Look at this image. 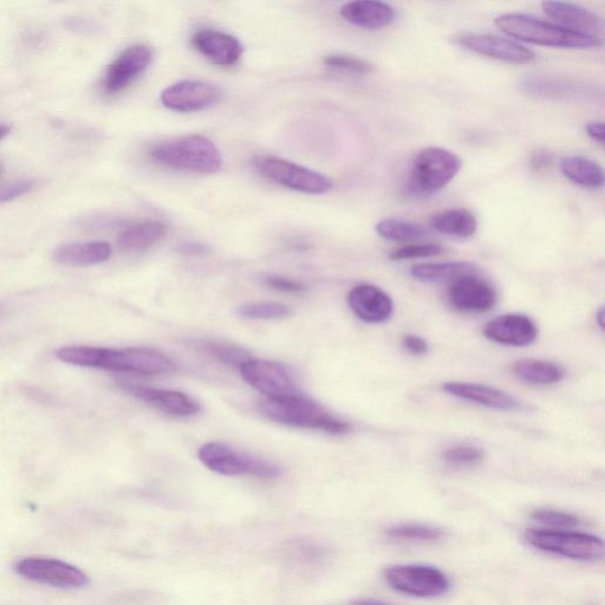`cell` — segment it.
I'll list each match as a JSON object with an SVG mask.
<instances>
[{
    "instance_id": "2",
    "label": "cell",
    "mask_w": 605,
    "mask_h": 605,
    "mask_svg": "<svg viewBox=\"0 0 605 605\" xmlns=\"http://www.w3.org/2000/svg\"><path fill=\"white\" fill-rule=\"evenodd\" d=\"M494 24L506 35L525 43L542 45V47L561 49H590L600 48L603 38L585 36L562 28L541 19L523 15V13H507L496 18Z\"/></svg>"
},
{
    "instance_id": "17",
    "label": "cell",
    "mask_w": 605,
    "mask_h": 605,
    "mask_svg": "<svg viewBox=\"0 0 605 605\" xmlns=\"http://www.w3.org/2000/svg\"><path fill=\"white\" fill-rule=\"evenodd\" d=\"M545 15L554 19L562 28L577 34L602 38L604 21L597 13L582 8L580 5L565 2H544Z\"/></svg>"
},
{
    "instance_id": "29",
    "label": "cell",
    "mask_w": 605,
    "mask_h": 605,
    "mask_svg": "<svg viewBox=\"0 0 605 605\" xmlns=\"http://www.w3.org/2000/svg\"><path fill=\"white\" fill-rule=\"evenodd\" d=\"M512 372L520 381L531 385H555L564 379L563 369L549 361L520 360L513 364Z\"/></svg>"
},
{
    "instance_id": "5",
    "label": "cell",
    "mask_w": 605,
    "mask_h": 605,
    "mask_svg": "<svg viewBox=\"0 0 605 605\" xmlns=\"http://www.w3.org/2000/svg\"><path fill=\"white\" fill-rule=\"evenodd\" d=\"M463 167L459 156L446 148L427 147L415 156L408 178V191L414 197L437 194L457 177Z\"/></svg>"
},
{
    "instance_id": "38",
    "label": "cell",
    "mask_w": 605,
    "mask_h": 605,
    "mask_svg": "<svg viewBox=\"0 0 605 605\" xmlns=\"http://www.w3.org/2000/svg\"><path fill=\"white\" fill-rule=\"evenodd\" d=\"M35 187L34 180H22L0 187V204L10 203L28 194Z\"/></svg>"
},
{
    "instance_id": "24",
    "label": "cell",
    "mask_w": 605,
    "mask_h": 605,
    "mask_svg": "<svg viewBox=\"0 0 605 605\" xmlns=\"http://www.w3.org/2000/svg\"><path fill=\"white\" fill-rule=\"evenodd\" d=\"M520 88L525 94L546 100H569L585 95L583 86L551 76L526 77Z\"/></svg>"
},
{
    "instance_id": "45",
    "label": "cell",
    "mask_w": 605,
    "mask_h": 605,
    "mask_svg": "<svg viewBox=\"0 0 605 605\" xmlns=\"http://www.w3.org/2000/svg\"><path fill=\"white\" fill-rule=\"evenodd\" d=\"M11 132L8 126L0 125V141L4 140Z\"/></svg>"
},
{
    "instance_id": "12",
    "label": "cell",
    "mask_w": 605,
    "mask_h": 605,
    "mask_svg": "<svg viewBox=\"0 0 605 605\" xmlns=\"http://www.w3.org/2000/svg\"><path fill=\"white\" fill-rule=\"evenodd\" d=\"M221 97L223 91L216 84L184 80L162 91L160 100L172 112L197 113L216 106Z\"/></svg>"
},
{
    "instance_id": "27",
    "label": "cell",
    "mask_w": 605,
    "mask_h": 605,
    "mask_svg": "<svg viewBox=\"0 0 605 605\" xmlns=\"http://www.w3.org/2000/svg\"><path fill=\"white\" fill-rule=\"evenodd\" d=\"M166 234L167 226L161 221H143L123 231L119 237V245L126 251H143L161 242Z\"/></svg>"
},
{
    "instance_id": "35",
    "label": "cell",
    "mask_w": 605,
    "mask_h": 605,
    "mask_svg": "<svg viewBox=\"0 0 605 605\" xmlns=\"http://www.w3.org/2000/svg\"><path fill=\"white\" fill-rule=\"evenodd\" d=\"M205 350L208 354L216 357L217 360L229 366L240 367L246 361L251 360L249 353L242 348L229 346V344L208 343L205 344Z\"/></svg>"
},
{
    "instance_id": "23",
    "label": "cell",
    "mask_w": 605,
    "mask_h": 605,
    "mask_svg": "<svg viewBox=\"0 0 605 605\" xmlns=\"http://www.w3.org/2000/svg\"><path fill=\"white\" fill-rule=\"evenodd\" d=\"M112 257V246L106 242L69 243L57 247L54 259L69 268H86L106 263Z\"/></svg>"
},
{
    "instance_id": "1",
    "label": "cell",
    "mask_w": 605,
    "mask_h": 605,
    "mask_svg": "<svg viewBox=\"0 0 605 605\" xmlns=\"http://www.w3.org/2000/svg\"><path fill=\"white\" fill-rule=\"evenodd\" d=\"M57 357L74 366L110 370V372L160 375L172 372L174 364L160 351L148 348L108 349L88 346L64 347Z\"/></svg>"
},
{
    "instance_id": "44",
    "label": "cell",
    "mask_w": 605,
    "mask_h": 605,
    "mask_svg": "<svg viewBox=\"0 0 605 605\" xmlns=\"http://www.w3.org/2000/svg\"><path fill=\"white\" fill-rule=\"evenodd\" d=\"M351 605H392L383 601H379V600H360V601H356Z\"/></svg>"
},
{
    "instance_id": "16",
    "label": "cell",
    "mask_w": 605,
    "mask_h": 605,
    "mask_svg": "<svg viewBox=\"0 0 605 605\" xmlns=\"http://www.w3.org/2000/svg\"><path fill=\"white\" fill-rule=\"evenodd\" d=\"M119 386L134 398L160 409V411L179 418H187L200 412V405L191 396L177 390L158 389L136 385L127 380L117 381Z\"/></svg>"
},
{
    "instance_id": "4",
    "label": "cell",
    "mask_w": 605,
    "mask_h": 605,
    "mask_svg": "<svg viewBox=\"0 0 605 605\" xmlns=\"http://www.w3.org/2000/svg\"><path fill=\"white\" fill-rule=\"evenodd\" d=\"M259 412L277 424L312 429L331 435H344L351 431L348 422L335 418L304 394L283 400H264L259 403Z\"/></svg>"
},
{
    "instance_id": "40",
    "label": "cell",
    "mask_w": 605,
    "mask_h": 605,
    "mask_svg": "<svg viewBox=\"0 0 605 605\" xmlns=\"http://www.w3.org/2000/svg\"><path fill=\"white\" fill-rule=\"evenodd\" d=\"M403 347L413 355H425L428 353V344L419 336L407 335L402 340Z\"/></svg>"
},
{
    "instance_id": "34",
    "label": "cell",
    "mask_w": 605,
    "mask_h": 605,
    "mask_svg": "<svg viewBox=\"0 0 605 605\" xmlns=\"http://www.w3.org/2000/svg\"><path fill=\"white\" fill-rule=\"evenodd\" d=\"M323 63L329 68L348 71V73L357 75L369 74L374 70L373 65L362 60V58L344 54L325 56Z\"/></svg>"
},
{
    "instance_id": "26",
    "label": "cell",
    "mask_w": 605,
    "mask_h": 605,
    "mask_svg": "<svg viewBox=\"0 0 605 605\" xmlns=\"http://www.w3.org/2000/svg\"><path fill=\"white\" fill-rule=\"evenodd\" d=\"M562 173L572 184L590 190H601L604 186L603 168L596 161L583 156H568L561 162Z\"/></svg>"
},
{
    "instance_id": "37",
    "label": "cell",
    "mask_w": 605,
    "mask_h": 605,
    "mask_svg": "<svg viewBox=\"0 0 605 605\" xmlns=\"http://www.w3.org/2000/svg\"><path fill=\"white\" fill-rule=\"evenodd\" d=\"M444 252V247L439 244L408 245L395 250L389 258L394 260V262H399V260L440 256Z\"/></svg>"
},
{
    "instance_id": "32",
    "label": "cell",
    "mask_w": 605,
    "mask_h": 605,
    "mask_svg": "<svg viewBox=\"0 0 605 605\" xmlns=\"http://www.w3.org/2000/svg\"><path fill=\"white\" fill-rule=\"evenodd\" d=\"M237 314L239 317L245 318V320L272 321L288 317L291 314V310L282 303H249L238 308Z\"/></svg>"
},
{
    "instance_id": "31",
    "label": "cell",
    "mask_w": 605,
    "mask_h": 605,
    "mask_svg": "<svg viewBox=\"0 0 605 605\" xmlns=\"http://www.w3.org/2000/svg\"><path fill=\"white\" fill-rule=\"evenodd\" d=\"M387 535L401 542L432 543L439 541L444 532L431 525L402 524L390 528Z\"/></svg>"
},
{
    "instance_id": "6",
    "label": "cell",
    "mask_w": 605,
    "mask_h": 605,
    "mask_svg": "<svg viewBox=\"0 0 605 605\" xmlns=\"http://www.w3.org/2000/svg\"><path fill=\"white\" fill-rule=\"evenodd\" d=\"M526 541L538 550L580 562H596L604 552L602 539L584 532L529 530Z\"/></svg>"
},
{
    "instance_id": "9",
    "label": "cell",
    "mask_w": 605,
    "mask_h": 605,
    "mask_svg": "<svg viewBox=\"0 0 605 605\" xmlns=\"http://www.w3.org/2000/svg\"><path fill=\"white\" fill-rule=\"evenodd\" d=\"M385 578L390 588L412 597H439L451 588L445 572L429 565H395L386 570Z\"/></svg>"
},
{
    "instance_id": "3",
    "label": "cell",
    "mask_w": 605,
    "mask_h": 605,
    "mask_svg": "<svg viewBox=\"0 0 605 605\" xmlns=\"http://www.w3.org/2000/svg\"><path fill=\"white\" fill-rule=\"evenodd\" d=\"M151 158L161 166L173 171L212 174L223 166L216 143L203 135H186L155 145Z\"/></svg>"
},
{
    "instance_id": "21",
    "label": "cell",
    "mask_w": 605,
    "mask_h": 605,
    "mask_svg": "<svg viewBox=\"0 0 605 605\" xmlns=\"http://www.w3.org/2000/svg\"><path fill=\"white\" fill-rule=\"evenodd\" d=\"M445 392L461 400L478 403L496 411L511 412L520 408V401L498 388L479 385V383L447 382Z\"/></svg>"
},
{
    "instance_id": "36",
    "label": "cell",
    "mask_w": 605,
    "mask_h": 605,
    "mask_svg": "<svg viewBox=\"0 0 605 605\" xmlns=\"http://www.w3.org/2000/svg\"><path fill=\"white\" fill-rule=\"evenodd\" d=\"M485 457L484 451L474 446H455L442 454V459L452 466H474Z\"/></svg>"
},
{
    "instance_id": "20",
    "label": "cell",
    "mask_w": 605,
    "mask_h": 605,
    "mask_svg": "<svg viewBox=\"0 0 605 605\" xmlns=\"http://www.w3.org/2000/svg\"><path fill=\"white\" fill-rule=\"evenodd\" d=\"M348 305L361 321L369 324L385 323L394 312L393 299L382 289L368 284L355 286L349 292Z\"/></svg>"
},
{
    "instance_id": "43",
    "label": "cell",
    "mask_w": 605,
    "mask_h": 605,
    "mask_svg": "<svg viewBox=\"0 0 605 605\" xmlns=\"http://www.w3.org/2000/svg\"><path fill=\"white\" fill-rule=\"evenodd\" d=\"M551 159L548 154L545 153H537L533 155L531 160V166L535 171H542V169L548 167L550 165Z\"/></svg>"
},
{
    "instance_id": "13",
    "label": "cell",
    "mask_w": 605,
    "mask_h": 605,
    "mask_svg": "<svg viewBox=\"0 0 605 605\" xmlns=\"http://www.w3.org/2000/svg\"><path fill=\"white\" fill-rule=\"evenodd\" d=\"M154 52L145 44H135L123 50L109 64L103 78V89L109 95L126 90L152 64Z\"/></svg>"
},
{
    "instance_id": "10",
    "label": "cell",
    "mask_w": 605,
    "mask_h": 605,
    "mask_svg": "<svg viewBox=\"0 0 605 605\" xmlns=\"http://www.w3.org/2000/svg\"><path fill=\"white\" fill-rule=\"evenodd\" d=\"M245 382L268 400H283L302 395L291 374L283 363L249 360L239 367Z\"/></svg>"
},
{
    "instance_id": "41",
    "label": "cell",
    "mask_w": 605,
    "mask_h": 605,
    "mask_svg": "<svg viewBox=\"0 0 605 605\" xmlns=\"http://www.w3.org/2000/svg\"><path fill=\"white\" fill-rule=\"evenodd\" d=\"M178 251L182 253V255L205 256L210 252V249H208L207 245L201 243L186 242L178 247Z\"/></svg>"
},
{
    "instance_id": "11",
    "label": "cell",
    "mask_w": 605,
    "mask_h": 605,
    "mask_svg": "<svg viewBox=\"0 0 605 605\" xmlns=\"http://www.w3.org/2000/svg\"><path fill=\"white\" fill-rule=\"evenodd\" d=\"M15 570L25 580L48 585V587L80 589L89 583L88 577L83 571L55 558H24L15 565Z\"/></svg>"
},
{
    "instance_id": "46",
    "label": "cell",
    "mask_w": 605,
    "mask_h": 605,
    "mask_svg": "<svg viewBox=\"0 0 605 605\" xmlns=\"http://www.w3.org/2000/svg\"><path fill=\"white\" fill-rule=\"evenodd\" d=\"M603 320H604V309L602 308L600 311H598V314H597V321H598V324H600L601 329H604Z\"/></svg>"
},
{
    "instance_id": "28",
    "label": "cell",
    "mask_w": 605,
    "mask_h": 605,
    "mask_svg": "<svg viewBox=\"0 0 605 605\" xmlns=\"http://www.w3.org/2000/svg\"><path fill=\"white\" fill-rule=\"evenodd\" d=\"M478 272L476 265L467 262L426 263L414 265L411 276L425 283H452L454 279Z\"/></svg>"
},
{
    "instance_id": "15",
    "label": "cell",
    "mask_w": 605,
    "mask_h": 605,
    "mask_svg": "<svg viewBox=\"0 0 605 605\" xmlns=\"http://www.w3.org/2000/svg\"><path fill=\"white\" fill-rule=\"evenodd\" d=\"M448 298L457 310L484 314L496 305L497 292L489 282L478 276V272H473L450 283Z\"/></svg>"
},
{
    "instance_id": "22",
    "label": "cell",
    "mask_w": 605,
    "mask_h": 605,
    "mask_svg": "<svg viewBox=\"0 0 605 605\" xmlns=\"http://www.w3.org/2000/svg\"><path fill=\"white\" fill-rule=\"evenodd\" d=\"M340 13L344 21L366 30L386 28L394 22L395 18L392 6L382 2H370V0L344 4Z\"/></svg>"
},
{
    "instance_id": "19",
    "label": "cell",
    "mask_w": 605,
    "mask_h": 605,
    "mask_svg": "<svg viewBox=\"0 0 605 605\" xmlns=\"http://www.w3.org/2000/svg\"><path fill=\"white\" fill-rule=\"evenodd\" d=\"M484 334L503 346L528 347L537 340L538 328L528 316L507 314L487 323Z\"/></svg>"
},
{
    "instance_id": "18",
    "label": "cell",
    "mask_w": 605,
    "mask_h": 605,
    "mask_svg": "<svg viewBox=\"0 0 605 605\" xmlns=\"http://www.w3.org/2000/svg\"><path fill=\"white\" fill-rule=\"evenodd\" d=\"M195 50L219 67H232L243 56V44L237 37L218 30H200L191 38Z\"/></svg>"
},
{
    "instance_id": "25",
    "label": "cell",
    "mask_w": 605,
    "mask_h": 605,
    "mask_svg": "<svg viewBox=\"0 0 605 605\" xmlns=\"http://www.w3.org/2000/svg\"><path fill=\"white\" fill-rule=\"evenodd\" d=\"M432 229L454 238H472L478 230V221L474 214L465 208H451L433 214L429 219Z\"/></svg>"
},
{
    "instance_id": "42",
    "label": "cell",
    "mask_w": 605,
    "mask_h": 605,
    "mask_svg": "<svg viewBox=\"0 0 605 605\" xmlns=\"http://www.w3.org/2000/svg\"><path fill=\"white\" fill-rule=\"evenodd\" d=\"M585 132L589 135L590 139H593L600 145H604L605 133L603 122H590L585 126Z\"/></svg>"
},
{
    "instance_id": "30",
    "label": "cell",
    "mask_w": 605,
    "mask_h": 605,
    "mask_svg": "<svg viewBox=\"0 0 605 605\" xmlns=\"http://www.w3.org/2000/svg\"><path fill=\"white\" fill-rule=\"evenodd\" d=\"M379 236L392 242H412L428 236L429 231L424 226L403 219H383L375 226Z\"/></svg>"
},
{
    "instance_id": "14",
    "label": "cell",
    "mask_w": 605,
    "mask_h": 605,
    "mask_svg": "<svg viewBox=\"0 0 605 605\" xmlns=\"http://www.w3.org/2000/svg\"><path fill=\"white\" fill-rule=\"evenodd\" d=\"M459 47L481 56L510 64H528L535 60V52L512 39L490 34H460L453 37Z\"/></svg>"
},
{
    "instance_id": "8",
    "label": "cell",
    "mask_w": 605,
    "mask_h": 605,
    "mask_svg": "<svg viewBox=\"0 0 605 605\" xmlns=\"http://www.w3.org/2000/svg\"><path fill=\"white\" fill-rule=\"evenodd\" d=\"M253 165L262 177L292 191L320 195L334 187L333 181L325 175L276 156H259Z\"/></svg>"
},
{
    "instance_id": "33",
    "label": "cell",
    "mask_w": 605,
    "mask_h": 605,
    "mask_svg": "<svg viewBox=\"0 0 605 605\" xmlns=\"http://www.w3.org/2000/svg\"><path fill=\"white\" fill-rule=\"evenodd\" d=\"M531 517L535 522L548 528V530H569L581 524L580 519L576 516L558 510H536L532 513Z\"/></svg>"
},
{
    "instance_id": "7",
    "label": "cell",
    "mask_w": 605,
    "mask_h": 605,
    "mask_svg": "<svg viewBox=\"0 0 605 605\" xmlns=\"http://www.w3.org/2000/svg\"><path fill=\"white\" fill-rule=\"evenodd\" d=\"M198 457L208 470L220 476H253L263 479H277L282 476L281 468L269 461L239 453L219 442H208L201 446Z\"/></svg>"
},
{
    "instance_id": "39",
    "label": "cell",
    "mask_w": 605,
    "mask_h": 605,
    "mask_svg": "<svg viewBox=\"0 0 605 605\" xmlns=\"http://www.w3.org/2000/svg\"><path fill=\"white\" fill-rule=\"evenodd\" d=\"M264 283L273 290L288 292V294H298V292L305 291V286L301 282L279 276L266 277Z\"/></svg>"
}]
</instances>
